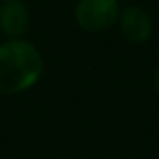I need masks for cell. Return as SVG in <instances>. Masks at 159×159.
<instances>
[{"label":"cell","instance_id":"6da1fadb","mask_svg":"<svg viewBox=\"0 0 159 159\" xmlns=\"http://www.w3.org/2000/svg\"><path fill=\"white\" fill-rule=\"evenodd\" d=\"M45 62L34 45L11 39L0 45V93L19 94L28 91L43 75Z\"/></svg>","mask_w":159,"mask_h":159},{"label":"cell","instance_id":"7a4b0ae2","mask_svg":"<svg viewBox=\"0 0 159 159\" xmlns=\"http://www.w3.org/2000/svg\"><path fill=\"white\" fill-rule=\"evenodd\" d=\"M118 0H80L75 7V21L84 31L101 33L118 21Z\"/></svg>","mask_w":159,"mask_h":159},{"label":"cell","instance_id":"3957f363","mask_svg":"<svg viewBox=\"0 0 159 159\" xmlns=\"http://www.w3.org/2000/svg\"><path fill=\"white\" fill-rule=\"evenodd\" d=\"M29 26V11L22 0H4L0 5V31L11 39H19Z\"/></svg>","mask_w":159,"mask_h":159},{"label":"cell","instance_id":"277c9868","mask_svg":"<svg viewBox=\"0 0 159 159\" xmlns=\"http://www.w3.org/2000/svg\"><path fill=\"white\" fill-rule=\"evenodd\" d=\"M120 28L123 36L132 43H145L152 33V24L149 14L144 9L132 5L121 14Z\"/></svg>","mask_w":159,"mask_h":159},{"label":"cell","instance_id":"5b68a950","mask_svg":"<svg viewBox=\"0 0 159 159\" xmlns=\"http://www.w3.org/2000/svg\"><path fill=\"white\" fill-rule=\"evenodd\" d=\"M156 89L159 91V67H157V70H156Z\"/></svg>","mask_w":159,"mask_h":159}]
</instances>
